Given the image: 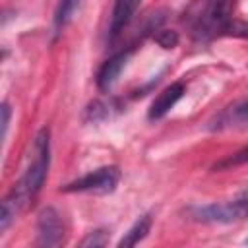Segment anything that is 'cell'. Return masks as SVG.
Here are the masks:
<instances>
[{
  "label": "cell",
  "instance_id": "obj_8",
  "mask_svg": "<svg viewBox=\"0 0 248 248\" xmlns=\"http://www.w3.org/2000/svg\"><path fill=\"white\" fill-rule=\"evenodd\" d=\"M140 6V0H116L112 14H110V23H108V41H116L120 33L126 29V25L132 21L136 10Z\"/></svg>",
  "mask_w": 248,
  "mask_h": 248
},
{
  "label": "cell",
  "instance_id": "obj_11",
  "mask_svg": "<svg viewBox=\"0 0 248 248\" xmlns=\"http://www.w3.org/2000/svg\"><path fill=\"white\" fill-rule=\"evenodd\" d=\"M217 128H223V126H231L232 122H248V101L246 103H240L232 108H229L227 112H223L217 120Z\"/></svg>",
  "mask_w": 248,
  "mask_h": 248
},
{
  "label": "cell",
  "instance_id": "obj_16",
  "mask_svg": "<svg viewBox=\"0 0 248 248\" xmlns=\"http://www.w3.org/2000/svg\"><path fill=\"white\" fill-rule=\"evenodd\" d=\"M10 116H12V108H10V105L4 101V103H2V140H4V138H6V134H8Z\"/></svg>",
  "mask_w": 248,
  "mask_h": 248
},
{
  "label": "cell",
  "instance_id": "obj_7",
  "mask_svg": "<svg viewBox=\"0 0 248 248\" xmlns=\"http://www.w3.org/2000/svg\"><path fill=\"white\" fill-rule=\"evenodd\" d=\"M186 93V85L182 81H172L170 85H167L155 99L153 103L149 105V110H147V118L153 122V120H161L180 99L182 95Z\"/></svg>",
  "mask_w": 248,
  "mask_h": 248
},
{
  "label": "cell",
  "instance_id": "obj_9",
  "mask_svg": "<svg viewBox=\"0 0 248 248\" xmlns=\"http://www.w3.org/2000/svg\"><path fill=\"white\" fill-rule=\"evenodd\" d=\"M151 215H141L140 219H136V223L124 232V236L118 240V248H128V246H136L138 242H141L147 232L151 231Z\"/></svg>",
  "mask_w": 248,
  "mask_h": 248
},
{
  "label": "cell",
  "instance_id": "obj_3",
  "mask_svg": "<svg viewBox=\"0 0 248 248\" xmlns=\"http://www.w3.org/2000/svg\"><path fill=\"white\" fill-rule=\"evenodd\" d=\"M188 219L198 223H234L248 217V196L221 203L192 205L186 209Z\"/></svg>",
  "mask_w": 248,
  "mask_h": 248
},
{
  "label": "cell",
  "instance_id": "obj_4",
  "mask_svg": "<svg viewBox=\"0 0 248 248\" xmlns=\"http://www.w3.org/2000/svg\"><path fill=\"white\" fill-rule=\"evenodd\" d=\"M120 182V169L116 165H107L101 169H95L68 184H64L62 192H91V194H110L116 190Z\"/></svg>",
  "mask_w": 248,
  "mask_h": 248
},
{
  "label": "cell",
  "instance_id": "obj_2",
  "mask_svg": "<svg viewBox=\"0 0 248 248\" xmlns=\"http://www.w3.org/2000/svg\"><path fill=\"white\" fill-rule=\"evenodd\" d=\"M234 0H203L202 10L194 19V37L209 41L223 35V29L232 19Z\"/></svg>",
  "mask_w": 248,
  "mask_h": 248
},
{
  "label": "cell",
  "instance_id": "obj_14",
  "mask_svg": "<svg viewBox=\"0 0 248 248\" xmlns=\"http://www.w3.org/2000/svg\"><path fill=\"white\" fill-rule=\"evenodd\" d=\"M225 37H236V39H248V21H238L231 19L227 27L223 29Z\"/></svg>",
  "mask_w": 248,
  "mask_h": 248
},
{
  "label": "cell",
  "instance_id": "obj_15",
  "mask_svg": "<svg viewBox=\"0 0 248 248\" xmlns=\"http://www.w3.org/2000/svg\"><path fill=\"white\" fill-rule=\"evenodd\" d=\"M155 41L163 48H174L178 45V33L172 29H159L155 33Z\"/></svg>",
  "mask_w": 248,
  "mask_h": 248
},
{
  "label": "cell",
  "instance_id": "obj_17",
  "mask_svg": "<svg viewBox=\"0 0 248 248\" xmlns=\"http://www.w3.org/2000/svg\"><path fill=\"white\" fill-rule=\"evenodd\" d=\"M246 244H248V238H246Z\"/></svg>",
  "mask_w": 248,
  "mask_h": 248
},
{
  "label": "cell",
  "instance_id": "obj_5",
  "mask_svg": "<svg viewBox=\"0 0 248 248\" xmlns=\"http://www.w3.org/2000/svg\"><path fill=\"white\" fill-rule=\"evenodd\" d=\"M64 221L56 207L46 205L37 219V242L41 246H60L64 242Z\"/></svg>",
  "mask_w": 248,
  "mask_h": 248
},
{
  "label": "cell",
  "instance_id": "obj_6",
  "mask_svg": "<svg viewBox=\"0 0 248 248\" xmlns=\"http://www.w3.org/2000/svg\"><path fill=\"white\" fill-rule=\"evenodd\" d=\"M130 54H132V48L118 50V52H114L108 60H105V62H103V66L99 68L97 78H95L99 91H110V89H112V85L118 81V78H120L122 70L126 68Z\"/></svg>",
  "mask_w": 248,
  "mask_h": 248
},
{
  "label": "cell",
  "instance_id": "obj_1",
  "mask_svg": "<svg viewBox=\"0 0 248 248\" xmlns=\"http://www.w3.org/2000/svg\"><path fill=\"white\" fill-rule=\"evenodd\" d=\"M50 165V132L48 128H41L33 140V155L23 170L21 178L14 184V188L8 192V196L17 203V207L23 211L41 192L46 172Z\"/></svg>",
  "mask_w": 248,
  "mask_h": 248
},
{
  "label": "cell",
  "instance_id": "obj_10",
  "mask_svg": "<svg viewBox=\"0 0 248 248\" xmlns=\"http://www.w3.org/2000/svg\"><path fill=\"white\" fill-rule=\"evenodd\" d=\"M81 0H58V6H56V12H54V31L60 33L72 19L74 12L78 10Z\"/></svg>",
  "mask_w": 248,
  "mask_h": 248
},
{
  "label": "cell",
  "instance_id": "obj_12",
  "mask_svg": "<svg viewBox=\"0 0 248 248\" xmlns=\"http://www.w3.org/2000/svg\"><path fill=\"white\" fill-rule=\"evenodd\" d=\"M244 163H248V147H242V149H238L236 153H232V155L221 159V161L213 167V170H223V169L238 167V165H244Z\"/></svg>",
  "mask_w": 248,
  "mask_h": 248
},
{
  "label": "cell",
  "instance_id": "obj_13",
  "mask_svg": "<svg viewBox=\"0 0 248 248\" xmlns=\"http://www.w3.org/2000/svg\"><path fill=\"white\" fill-rule=\"evenodd\" d=\"M107 244H108V231H105V229H95V231L87 232V236L79 242V246H91V248L107 246Z\"/></svg>",
  "mask_w": 248,
  "mask_h": 248
}]
</instances>
